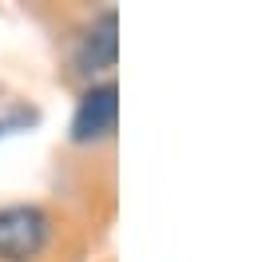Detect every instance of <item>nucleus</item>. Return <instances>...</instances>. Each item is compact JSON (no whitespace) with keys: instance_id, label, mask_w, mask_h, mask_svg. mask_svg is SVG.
I'll return each instance as SVG.
<instances>
[{"instance_id":"obj_1","label":"nucleus","mask_w":258,"mask_h":262,"mask_svg":"<svg viewBox=\"0 0 258 262\" xmlns=\"http://www.w3.org/2000/svg\"><path fill=\"white\" fill-rule=\"evenodd\" d=\"M52 238V219L32 203L0 207V262H36Z\"/></svg>"},{"instance_id":"obj_2","label":"nucleus","mask_w":258,"mask_h":262,"mask_svg":"<svg viewBox=\"0 0 258 262\" xmlns=\"http://www.w3.org/2000/svg\"><path fill=\"white\" fill-rule=\"evenodd\" d=\"M115 123H119V88L112 80L92 83L76 103L72 115V139L76 143H99V139H112Z\"/></svg>"},{"instance_id":"obj_3","label":"nucleus","mask_w":258,"mask_h":262,"mask_svg":"<svg viewBox=\"0 0 258 262\" xmlns=\"http://www.w3.org/2000/svg\"><path fill=\"white\" fill-rule=\"evenodd\" d=\"M115 12H103L96 16V24L83 32L80 40V52H76V64L80 72H103V68H115V56H119V40H115Z\"/></svg>"}]
</instances>
